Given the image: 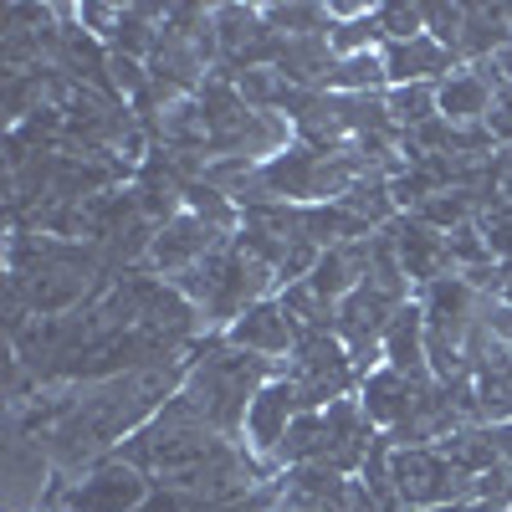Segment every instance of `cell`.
Listing matches in <instances>:
<instances>
[{"instance_id": "cell-19", "label": "cell", "mask_w": 512, "mask_h": 512, "mask_svg": "<svg viewBox=\"0 0 512 512\" xmlns=\"http://www.w3.org/2000/svg\"><path fill=\"white\" fill-rule=\"evenodd\" d=\"M384 108H390L400 134H415V128L436 123L441 108H436V82H405V88H390L384 93Z\"/></svg>"}, {"instance_id": "cell-28", "label": "cell", "mask_w": 512, "mask_h": 512, "mask_svg": "<svg viewBox=\"0 0 512 512\" xmlns=\"http://www.w3.org/2000/svg\"><path fill=\"white\" fill-rule=\"evenodd\" d=\"M492 446H497V461H507V466H512V420L492 425Z\"/></svg>"}, {"instance_id": "cell-7", "label": "cell", "mask_w": 512, "mask_h": 512, "mask_svg": "<svg viewBox=\"0 0 512 512\" xmlns=\"http://www.w3.org/2000/svg\"><path fill=\"white\" fill-rule=\"evenodd\" d=\"M297 415H303V400H297V384L282 374V379L262 384V395L246 405L241 441H246L256 456H262V461L277 466V451H282V441H287V431H292ZM277 472H282V466H277Z\"/></svg>"}, {"instance_id": "cell-21", "label": "cell", "mask_w": 512, "mask_h": 512, "mask_svg": "<svg viewBox=\"0 0 512 512\" xmlns=\"http://www.w3.org/2000/svg\"><path fill=\"white\" fill-rule=\"evenodd\" d=\"M328 52L344 57H364V52H384V31H379V6L359 21H333L328 26Z\"/></svg>"}, {"instance_id": "cell-31", "label": "cell", "mask_w": 512, "mask_h": 512, "mask_svg": "<svg viewBox=\"0 0 512 512\" xmlns=\"http://www.w3.org/2000/svg\"><path fill=\"white\" fill-rule=\"evenodd\" d=\"M507 512H512V507H507Z\"/></svg>"}, {"instance_id": "cell-6", "label": "cell", "mask_w": 512, "mask_h": 512, "mask_svg": "<svg viewBox=\"0 0 512 512\" xmlns=\"http://www.w3.org/2000/svg\"><path fill=\"white\" fill-rule=\"evenodd\" d=\"M221 241H231L221 226H210L205 216H195V210H180L175 221H164V226H159V236H154V246H149L144 272H154V277H180V272L200 267Z\"/></svg>"}, {"instance_id": "cell-17", "label": "cell", "mask_w": 512, "mask_h": 512, "mask_svg": "<svg viewBox=\"0 0 512 512\" xmlns=\"http://www.w3.org/2000/svg\"><path fill=\"white\" fill-rule=\"evenodd\" d=\"M436 451L456 466L466 482H477V477L492 472V466H502V461H497V446H492V425H466V431L446 436Z\"/></svg>"}, {"instance_id": "cell-27", "label": "cell", "mask_w": 512, "mask_h": 512, "mask_svg": "<svg viewBox=\"0 0 512 512\" xmlns=\"http://www.w3.org/2000/svg\"><path fill=\"white\" fill-rule=\"evenodd\" d=\"M369 11H374L369 0H328V21H359Z\"/></svg>"}, {"instance_id": "cell-22", "label": "cell", "mask_w": 512, "mask_h": 512, "mask_svg": "<svg viewBox=\"0 0 512 512\" xmlns=\"http://www.w3.org/2000/svg\"><path fill=\"white\" fill-rule=\"evenodd\" d=\"M267 26L277 36H328V6H318V0H292V6H262Z\"/></svg>"}, {"instance_id": "cell-9", "label": "cell", "mask_w": 512, "mask_h": 512, "mask_svg": "<svg viewBox=\"0 0 512 512\" xmlns=\"http://www.w3.org/2000/svg\"><path fill=\"white\" fill-rule=\"evenodd\" d=\"M384 231L395 236V251H400V262H405L415 292H420V287H431V282H441V277H456V256H451L446 231L425 226L420 216H395Z\"/></svg>"}, {"instance_id": "cell-5", "label": "cell", "mask_w": 512, "mask_h": 512, "mask_svg": "<svg viewBox=\"0 0 512 512\" xmlns=\"http://www.w3.org/2000/svg\"><path fill=\"white\" fill-rule=\"evenodd\" d=\"M216 41H221V72H251V67H277L282 36L267 26L262 6H216Z\"/></svg>"}, {"instance_id": "cell-23", "label": "cell", "mask_w": 512, "mask_h": 512, "mask_svg": "<svg viewBox=\"0 0 512 512\" xmlns=\"http://www.w3.org/2000/svg\"><path fill=\"white\" fill-rule=\"evenodd\" d=\"M461 31H466V6H446V0H431L425 6V36L441 41L446 52L461 57Z\"/></svg>"}, {"instance_id": "cell-11", "label": "cell", "mask_w": 512, "mask_h": 512, "mask_svg": "<svg viewBox=\"0 0 512 512\" xmlns=\"http://www.w3.org/2000/svg\"><path fill=\"white\" fill-rule=\"evenodd\" d=\"M226 344H236V349H246V354H262V359H287L292 344H297V333H292L282 303H277V297H267V303L246 308V313L226 328Z\"/></svg>"}, {"instance_id": "cell-25", "label": "cell", "mask_w": 512, "mask_h": 512, "mask_svg": "<svg viewBox=\"0 0 512 512\" xmlns=\"http://www.w3.org/2000/svg\"><path fill=\"white\" fill-rule=\"evenodd\" d=\"M487 134H492V144L497 149H512V88H502L497 98H492V108H487Z\"/></svg>"}, {"instance_id": "cell-14", "label": "cell", "mask_w": 512, "mask_h": 512, "mask_svg": "<svg viewBox=\"0 0 512 512\" xmlns=\"http://www.w3.org/2000/svg\"><path fill=\"white\" fill-rule=\"evenodd\" d=\"M384 364L410 374V379H431V359H425V313H420L415 297L395 313L390 333H384Z\"/></svg>"}, {"instance_id": "cell-1", "label": "cell", "mask_w": 512, "mask_h": 512, "mask_svg": "<svg viewBox=\"0 0 512 512\" xmlns=\"http://www.w3.org/2000/svg\"><path fill=\"white\" fill-rule=\"evenodd\" d=\"M287 359H262V354H246L236 344H226V333H205L195 354H190V374H185V395L205 410V420L216 431L241 441V425H246V405L262 395V384L282 379Z\"/></svg>"}, {"instance_id": "cell-18", "label": "cell", "mask_w": 512, "mask_h": 512, "mask_svg": "<svg viewBox=\"0 0 512 512\" xmlns=\"http://www.w3.org/2000/svg\"><path fill=\"white\" fill-rule=\"evenodd\" d=\"M323 93H390V67H384V52H364V57L333 62Z\"/></svg>"}, {"instance_id": "cell-26", "label": "cell", "mask_w": 512, "mask_h": 512, "mask_svg": "<svg viewBox=\"0 0 512 512\" xmlns=\"http://www.w3.org/2000/svg\"><path fill=\"white\" fill-rule=\"evenodd\" d=\"M134 512H200V502H190V497H180V492H154L144 507H134Z\"/></svg>"}, {"instance_id": "cell-4", "label": "cell", "mask_w": 512, "mask_h": 512, "mask_svg": "<svg viewBox=\"0 0 512 512\" xmlns=\"http://www.w3.org/2000/svg\"><path fill=\"white\" fill-rule=\"evenodd\" d=\"M390 482L405 507H446V502H472V487L436 446H395L390 456Z\"/></svg>"}, {"instance_id": "cell-10", "label": "cell", "mask_w": 512, "mask_h": 512, "mask_svg": "<svg viewBox=\"0 0 512 512\" xmlns=\"http://www.w3.org/2000/svg\"><path fill=\"white\" fill-rule=\"evenodd\" d=\"M425 384H431V379H410V374H400V369H390V364L374 369V374L359 384V405H364V415L374 420V431L390 436L395 425L415 410V400H420Z\"/></svg>"}, {"instance_id": "cell-3", "label": "cell", "mask_w": 512, "mask_h": 512, "mask_svg": "<svg viewBox=\"0 0 512 512\" xmlns=\"http://www.w3.org/2000/svg\"><path fill=\"white\" fill-rule=\"evenodd\" d=\"M287 379L297 384L303 410H328L338 400L359 395V374L349 349L338 344V333H303L287 354Z\"/></svg>"}, {"instance_id": "cell-13", "label": "cell", "mask_w": 512, "mask_h": 512, "mask_svg": "<svg viewBox=\"0 0 512 512\" xmlns=\"http://www.w3.org/2000/svg\"><path fill=\"white\" fill-rule=\"evenodd\" d=\"M384 67H390V88H405V82H446L461 57L446 52L441 41L420 36V41H400V47H384Z\"/></svg>"}, {"instance_id": "cell-12", "label": "cell", "mask_w": 512, "mask_h": 512, "mask_svg": "<svg viewBox=\"0 0 512 512\" xmlns=\"http://www.w3.org/2000/svg\"><path fill=\"white\" fill-rule=\"evenodd\" d=\"M369 246H374V236H364V241H344V246L323 251V256H318V267H313V277H308V287L323 297V303L338 308L354 287H364V277H369Z\"/></svg>"}, {"instance_id": "cell-24", "label": "cell", "mask_w": 512, "mask_h": 512, "mask_svg": "<svg viewBox=\"0 0 512 512\" xmlns=\"http://www.w3.org/2000/svg\"><path fill=\"white\" fill-rule=\"evenodd\" d=\"M379 31H384V47L420 41L425 36V6H379Z\"/></svg>"}, {"instance_id": "cell-30", "label": "cell", "mask_w": 512, "mask_h": 512, "mask_svg": "<svg viewBox=\"0 0 512 512\" xmlns=\"http://www.w3.org/2000/svg\"><path fill=\"white\" fill-rule=\"evenodd\" d=\"M405 512H466V502H446V507H405Z\"/></svg>"}, {"instance_id": "cell-20", "label": "cell", "mask_w": 512, "mask_h": 512, "mask_svg": "<svg viewBox=\"0 0 512 512\" xmlns=\"http://www.w3.org/2000/svg\"><path fill=\"white\" fill-rule=\"evenodd\" d=\"M277 303H282V313H287V323H292L297 338H303V333H333V303H323L308 282L282 287Z\"/></svg>"}, {"instance_id": "cell-16", "label": "cell", "mask_w": 512, "mask_h": 512, "mask_svg": "<svg viewBox=\"0 0 512 512\" xmlns=\"http://www.w3.org/2000/svg\"><path fill=\"white\" fill-rule=\"evenodd\" d=\"M512 41V21L507 6H466V31H461V67L487 62L497 47Z\"/></svg>"}, {"instance_id": "cell-29", "label": "cell", "mask_w": 512, "mask_h": 512, "mask_svg": "<svg viewBox=\"0 0 512 512\" xmlns=\"http://www.w3.org/2000/svg\"><path fill=\"white\" fill-rule=\"evenodd\" d=\"M466 512H507L502 502H487V497H472V502H466Z\"/></svg>"}, {"instance_id": "cell-2", "label": "cell", "mask_w": 512, "mask_h": 512, "mask_svg": "<svg viewBox=\"0 0 512 512\" xmlns=\"http://www.w3.org/2000/svg\"><path fill=\"white\" fill-rule=\"evenodd\" d=\"M154 497L149 472H139L134 461L123 456H103L88 472L62 477L52 472V487L41 497V512H134Z\"/></svg>"}, {"instance_id": "cell-8", "label": "cell", "mask_w": 512, "mask_h": 512, "mask_svg": "<svg viewBox=\"0 0 512 512\" xmlns=\"http://www.w3.org/2000/svg\"><path fill=\"white\" fill-rule=\"evenodd\" d=\"M405 303H395V297H384L374 292L369 282L354 287L344 303L333 308V333H338V344H344L349 354H369V349H384V333H390L395 313Z\"/></svg>"}, {"instance_id": "cell-15", "label": "cell", "mask_w": 512, "mask_h": 512, "mask_svg": "<svg viewBox=\"0 0 512 512\" xmlns=\"http://www.w3.org/2000/svg\"><path fill=\"white\" fill-rule=\"evenodd\" d=\"M492 98H497V88H492V82H482L472 67H456L446 82H436V108H441V118L451 128L482 123L487 108H492Z\"/></svg>"}]
</instances>
